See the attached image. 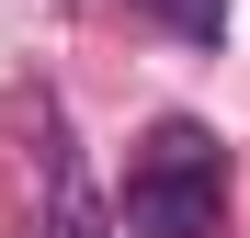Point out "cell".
<instances>
[{
    "mask_svg": "<svg viewBox=\"0 0 250 238\" xmlns=\"http://www.w3.org/2000/svg\"><path fill=\"white\" fill-rule=\"evenodd\" d=\"M228 216V147L216 125H193V113H159L125 159V227L137 238H216Z\"/></svg>",
    "mask_w": 250,
    "mask_h": 238,
    "instance_id": "1",
    "label": "cell"
},
{
    "mask_svg": "<svg viewBox=\"0 0 250 238\" xmlns=\"http://www.w3.org/2000/svg\"><path fill=\"white\" fill-rule=\"evenodd\" d=\"M46 238H114L103 204H91V170L68 147V125H46Z\"/></svg>",
    "mask_w": 250,
    "mask_h": 238,
    "instance_id": "2",
    "label": "cell"
},
{
    "mask_svg": "<svg viewBox=\"0 0 250 238\" xmlns=\"http://www.w3.org/2000/svg\"><path fill=\"white\" fill-rule=\"evenodd\" d=\"M125 12H148L159 34H182V46H216L228 34V0H125Z\"/></svg>",
    "mask_w": 250,
    "mask_h": 238,
    "instance_id": "3",
    "label": "cell"
}]
</instances>
